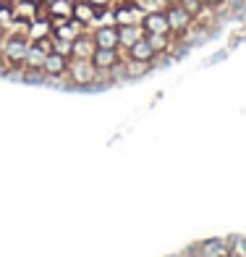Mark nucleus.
Here are the masks:
<instances>
[{
  "label": "nucleus",
  "mask_w": 246,
  "mask_h": 257,
  "mask_svg": "<svg viewBox=\"0 0 246 257\" xmlns=\"http://www.w3.org/2000/svg\"><path fill=\"white\" fill-rule=\"evenodd\" d=\"M89 61L95 63L97 71H110V68L121 61V53L113 50V48H95V53H92Z\"/></svg>",
  "instance_id": "7"
},
{
  "label": "nucleus",
  "mask_w": 246,
  "mask_h": 257,
  "mask_svg": "<svg viewBox=\"0 0 246 257\" xmlns=\"http://www.w3.org/2000/svg\"><path fill=\"white\" fill-rule=\"evenodd\" d=\"M92 40H95L97 48H113V50H118L121 48L118 24H100L95 32H92Z\"/></svg>",
  "instance_id": "4"
},
{
  "label": "nucleus",
  "mask_w": 246,
  "mask_h": 257,
  "mask_svg": "<svg viewBox=\"0 0 246 257\" xmlns=\"http://www.w3.org/2000/svg\"><path fill=\"white\" fill-rule=\"evenodd\" d=\"M147 40H149V45H152V50H155L157 55L160 53H165L168 48H170V34H147Z\"/></svg>",
  "instance_id": "14"
},
{
  "label": "nucleus",
  "mask_w": 246,
  "mask_h": 257,
  "mask_svg": "<svg viewBox=\"0 0 246 257\" xmlns=\"http://www.w3.org/2000/svg\"><path fill=\"white\" fill-rule=\"evenodd\" d=\"M92 6H95V11H105V8H110V0H89Z\"/></svg>",
  "instance_id": "18"
},
{
  "label": "nucleus",
  "mask_w": 246,
  "mask_h": 257,
  "mask_svg": "<svg viewBox=\"0 0 246 257\" xmlns=\"http://www.w3.org/2000/svg\"><path fill=\"white\" fill-rule=\"evenodd\" d=\"M165 16H168L170 34H183L186 29L194 24V16H191L181 3H168V6H165Z\"/></svg>",
  "instance_id": "3"
},
{
  "label": "nucleus",
  "mask_w": 246,
  "mask_h": 257,
  "mask_svg": "<svg viewBox=\"0 0 246 257\" xmlns=\"http://www.w3.org/2000/svg\"><path fill=\"white\" fill-rule=\"evenodd\" d=\"M173 257H178V254H173Z\"/></svg>",
  "instance_id": "22"
},
{
  "label": "nucleus",
  "mask_w": 246,
  "mask_h": 257,
  "mask_svg": "<svg viewBox=\"0 0 246 257\" xmlns=\"http://www.w3.org/2000/svg\"><path fill=\"white\" fill-rule=\"evenodd\" d=\"M128 58L131 61H144V63H155V58H157V53L152 50V45H149V40H147V34L142 40H136L131 48H128Z\"/></svg>",
  "instance_id": "8"
},
{
  "label": "nucleus",
  "mask_w": 246,
  "mask_h": 257,
  "mask_svg": "<svg viewBox=\"0 0 246 257\" xmlns=\"http://www.w3.org/2000/svg\"><path fill=\"white\" fill-rule=\"evenodd\" d=\"M152 68V63H144V61H131V58H126V76L128 79H139L144 76L147 71Z\"/></svg>",
  "instance_id": "13"
},
{
  "label": "nucleus",
  "mask_w": 246,
  "mask_h": 257,
  "mask_svg": "<svg viewBox=\"0 0 246 257\" xmlns=\"http://www.w3.org/2000/svg\"><path fill=\"white\" fill-rule=\"evenodd\" d=\"M144 37V29H142V24H123V27H118V40H121V48H131V45L136 42V40H142Z\"/></svg>",
  "instance_id": "11"
},
{
  "label": "nucleus",
  "mask_w": 246,
  "mask_h": 257,
  "mask_svg": "<svg viewBox=\"0 0 246 257\" xmlns=\"http://www.w3.org/2000/svg\"><path fill=\"white\" fill-rule=\"evenodd\" d=\"M53 50L61 53V55H66V58H71V55H74V42H68V40H55V37H53Z\"/></svg>",
  "instance_id": "15"
},
{
  "label": "nucleus",
  "mask_w": 246,
  "mask_h": 257,
  "mask_svg": "<svg viewBox=\"0 0 246 257\" xmlns=\"http://www.w3.org/2000/svg\"><path fill=\"white\" fill-rule=\"evenodd\" d=\"M108 76H110V79H115V81L128 79V76H126V61H118V63H115V66L110 68V71H108Z\"/></svg>",
  "instance_id": "17"
},
{
  "label": "nucleus",
  "mask_w": 246,
  "mask_h": 257,
  "mask_svg": "<svg viewBox=\"0 0 246 257\" xmlns=\"http://www.w3.org/2000/svg\"><path fill=\"white\" fill-rule=\"evenodd\" d=\"M81 32H84V27H81L79 21L68 19L66 24H58V27H53V37H55V40H68V42H74Z\"/></svg>",
  "instance_id": "10"
},
{
  "label": "nucleus",
  "mask_w": 246,
  "mask_h": 257,
  "mask_svg": "<svg viewBox=\"0 0 246 257\" xmlns=\"http://www.w3.org/2000/svg\"><path fill=\"white\" fill-rule=\"evenodd\" d=\"M0 8H3V0H0Z\"/></svg>",
  "instance_id": "21"
},
{
  "label": "nucleus",
  "mask_w": 246,
  "mask_h": 257,
  "mask_svg": "<svg viewBox=\"0 0 246 257\" xmlns=\"http://www.w3.org/2000/svg\"><path fill=\"white\" fill-rule=\"evenodd\" d=\"M95 40H92V34H84L81 32L79 37L74 40V55L71 58H92V53H95Z\"/></svg>",
  "instance_id": "12"
},
{
  "label": "nucleus",
  "mask_w": 246,
  "mask_h": 257,
  "mask_svg": "<svg viewBox=\"0 0 246 257\" xmlns=\"http://www.w3.org/2000/svg\"><path fill=\"white\" fill-rule=\"evenodd\" d=\"M29 37L27 34H8V37L3 40V58H6V63L8 66H24V58H27V50H29Z\"/></svg>",
  "instance_id": "1"
},
{
  "label": "nucleus",
  "mask_w": 246,
  "mask_h": 257,
  "mask_svg": "<svg viewBox=\"0 0 246 257\" xmlns=\"http://www.w3.org/2000/svg\"><path fill=\"white\" fill-rule=\"evenodd\" d=\"M68 63H71V58H66V55H61V53L50 50L48 58H45V63H42V74L58 79V76L68 74Z\"/></svg>",
  "instance_id": "6"
},
{
  "label": "nucleus",
  "mask_w": 246,
  "mask_h": 257,
  "mask_svg": "<svg viewBox=\"0 0 246 257\" xmlns=\"http://www.w3.org/2000/svg\"><path fill=\"white\" fill-rule=\"evenodd\" d=\"M181 6H183L186 11H189V14H191L194 19H196V16L204 11V6H207V3H204V0H181Z\"/></svg>",
  "instance_id": "16"
},
{
  "label": "nucleus",
  "mask_w": 246,
  "mask_h": 257,
  "mask_svg": "<svg viewBox=\"0 0 246 257\" xmlns=\"http://www.w3.org/2000/svg\"><path fill=\"white\" fill-rule=\"evenodd\" d=\"M204 3H207V6H212V8H215V6H222V3H225V0H204Z\"/></svg>",
  "instance_id": "19"
},
{
  "label": "nucleus",
  "mask_w": 246,
  "mask_h": 257,
  "mask_svg": "<svg viewBox=\"0 0 246 257\" xmlns=\"http://www.w3.org/2000/svg\"><path fill=\"white\" fill-rule=\"evenodd\" d=\"M68 76H71L74 84H81V87L97 84V68L89 58H71V63H68Z\"/></svg>",
  "instance_id": "2"
},
{
  "label": "nucleus",
  "mask_w": 246,
  "mask_h": 257,
  "mask_svg": "<svg viewBox=\"0 0 246 257\" xmlns=\"http://www.w3.org/2000/svg\"><path fill=\"white\" fill-rule=\"evenodd\" d=\"M34 3H37V6H45V3H48V0H34Z\"/></svg>",
  "instance_id": "20"
},
{
  "label": "nucleus",
  "mask_w": 246,
  "mask_h": 257,
  "mask_svg": "<svg viewBox=\"0 0 246 257\" xmlns=\"http://www.w3.org/2000/svg\"><path fill=\"white\" fill-rule=\"evenodd\" d=\"M95 16H97V11L89 0H74V11H71L74 21H79L81 27H87V24H95Z\"/></svg>",
  "instance_id": "9"
},
{
  "label": "nucleus",
  "mask_w": 246,
  "mask_h": 257,
  "mask_svg": "<svg viewBox=\"0 0 246 257\" xmlns=\"http://www.w3.org/2000/svg\"><path fill=\"white\" fill-rule=\"evenodd\" d=\"M142 29L144 34H170L165 11H147L142 19Z\"/></svg>",
  "instance_id": "5"
}]
</instances>
